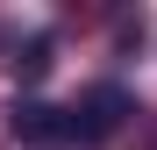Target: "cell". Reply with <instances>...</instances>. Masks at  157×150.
Masks as SVG:
<instances>
[{
    "instance_id": "6da1fadb",
    "label": "cell",
    "mask_w": 157,
    "mask_h": 150,
    "mask_svg": "<svg viewBox=\"0 0 157 150\" xmlns=\"http://www.w3.org/2000/svg\"><path fill=\"white\" fill-rule=\"evenodd\" d=\"M136 114V100H128L121 86H93V93H78L71 100V121H78V143H107L121 121Z\"/></svg>"
},
{
    "instance_id": "7a4b0ae2",
    "label": "cell",
    "mask_w": 157,
    "mask_h": 150,
    "mask_svg": "<svg viewBox=\"0 0 157 150\" xmlns=\"http://www.w3.org/2000/svg\"><path fill=\"white\" fill-rule=\"evenodd\" d=\"M14 136L21 143H78V121H71V107L29 100V107H14Z\"/></svg>"
}]
</instances>
